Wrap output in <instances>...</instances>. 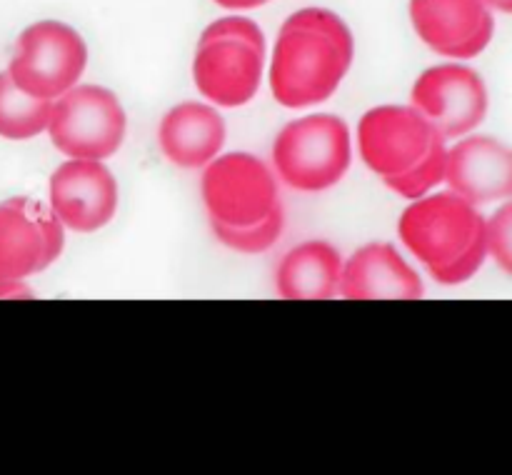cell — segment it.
<instances>
[{
	"label": "cell",
	"mask_w": 512,
	"mask_h": 475,
	"mask_svg": "<svg viewBox=\"0 0 512 475\" xmlns=\"http://www.w3.org/2000/svg\"><path fill=\"white\" fill-rule=\"evenodd\" d=\"M355 38L335 10H295L280 25L270 63V90L285 108L325 103L348 75Z\"/></svg>",
	"instance_id": "1"
},
{
	"label": "cell",
	"mask_w": 512,
	"mask_h": 475,
	"mask_svg": "<svg viewBox=\"0 0 512 475\" xmlns=\"http://www.w3.org/2000/svg\"><path fill=\"white\" fill-rule=\"evenodd\" d=\"M398 235L440 285L468 283L488 260V218L453 190L413 200Z\"/></svg>",
	"instance_id": "2"
},
{
	"label": "cell",
	"mask_w": 512,
	"mask_h": 475,
	"mask_svg": "<svg viewBox=\"0 0 512 475\" xmlns=\"http://www.w3.org/2000/svg\"><path fill=\"white\" fill-rule=\"evenodd\" d=\"M265 35L243 15L218 18L200 33L193 80L200 95L220 108H240L255 98L263 80Z\"/></svg>",
	"instance_id": "3"
},
{
	"label": "cell",
	"mask_w": 512,
	"mask_h": 475,
	"mask_svg": "<svg viewBox=\"0 0 512 475\" xmlns=\"http://www.w3.org/2000/svg\"><path fill=\"white\" fill-rule=\"evenodd\" d=\"M353 160V135L338 115L315 113L293 120L273 143V165L285 185L303 193L333 188Z\"/></svg>",
	"instance_id": "4"
},
{
	"label": "cell",
	"mask_w": 512,
	"mask_h": 475,
	"mask_svg": "<svg viewBox=\"0 0 512 475\" xmlns=\"http://www.w3.org/2000/svg\"><path fill=\"white\" fill-rule=\"evenodd\" d=\"M88 65L83 35L60 20H40L18 35L8 75L25 93L55 100L80 83Z\"/></svg>",
	"instance_id": "5"
},
{
	"label": "cell",
	"mask_w": 512,
	"mask_h": 475,
	"mask_svg": "<svg viewBox=\"0 0 512 475\" xmlns=\"http://www.w3.org/2000/svg\"><path fill=\"white\" fill-rule=\"evenodd\" d=\"M128 118L118 95L103 85H75L53 100L48 135L68 158L105 160L120 150Z\"/></svg>",
	"instance_id": "6"
},
{
	"label": "cell",
	"mask_w": 512,
	"mask_h": 475,
	"mask_svg": "<svg viewBox=\"0 0 512 475\" xmlns=\"http://www.w3.org/2000/svg\"><path fill=\"white\" fill-rule=\"evenodd\" d=\"M410 105L420 110L445 140H458L485 123L490 93L478 70L453 60L418 75L410 90Z\"/></svg>",
	"instance_id": "7"
},
{
	"label": "cell",
	"mask_w": 512,
	"mask_h": 475,
	"mask_svg": "<svg viewBox=\"0 0 512 475\" xmlns=\"http://www.w3.org/2000/svg\"><path fill=\"white\" fill-rule=\"evenodd\" d=\"M200 190L210 220L228 225H253L280 205L273 170L250 153H228L210 160Z\"/></svg>",
	"instance_id": "8"
},
{
	"label": "cell",
	"mask_w": 512,
	"mask_h": 475,
	"mask_svg": "<svg viewBox=\"0 0 512 475\" xmlns=\"http://www.w3.org/2000/svg\"><path fill=\"white\" fill-rule=\"evenodd\" d=\"M440 138L413 105H378L358 123L360 158L383 180L418 165Z\"/></svg>",
	"instance_id": "9"
},
{
	"label": "cell",
	"mask_w": 512,
	"mask_h": 475,
	"mask_svg": "<svg viewBox=\"0 0 512 475\" xmlns=\"http://www.w3.org/2000/svg\"><path fill=\"white\" fill-rule=\"evenodd\" d=\"M65 225L43 203L10 198L0 203V280H25L60 258Z\"/></svg>",
	"instance_id": "10"
},
{
	"label": "cell",
	"mask_w": 512,
	"mask_h": 475,
	"mask_svg": "<svg viewBox=\"0 0 512 475\" xmlns=\"http://www.w3.org/2000/svg\"><path fill=\"white\" fill-rule=\"evenodd\" d=\"M50 210L65 228L95 233L115 218L118 180L103 160L68 158L50 175Z\"/></svg>",
	"instance_id": "11"
},
{
	"label": "cell",
	"mask_w": 512,
	"mask_h": 475,
	"mask_svg": "<svg viewBox=\"0 0 512 475\" xmlns=\"http://www.w3.org/2000/svg\"><path fill=\"white\" fill-rule=\"evenodd\" d=\"M418 38L450 60H473L495 35V13L483 0H410Z\"/></svg>",
	"instance_id": "12"
},
{
	"label": "cell",
	"mask_w": 512,
	"mask_h": 475,
	"mask_svg": "<svg viewBox=\"0 0 512 475\" xmlns=\"http://www.w3.org/2000/svg\"><path fill=\"white\" fill-rule=\"evenodd\" d=\"M445 185L478 208L510 200L512 145L493 135H463L448 145Z\"/></svg>",
	"instance_id": "13"
},
{
	"label": "cell",
	"mask_w": 512,
	"mask_h": 475,
	"mask_svg": "<svg viewBox=\"0 0 512 475\" xmlns=\"http://www.w3.org/2000/svg\"><path fill=\"white\" fill-rule=\"evenodd\" d=\"M423 280L390 243L363 245L343 263L338 295L348 300H418Z\"/></svg>",
	"instance_id": "14"
},
{
	"label": "cell",
	"mask_w": 512,
	"mask_h": 475,
	"mask_svg": "<svg viewBox=\"0 0 512 475\" xmlns=\"http://www.w3.org/2000/svg\"><path fill=\"white\" fill-rule=\"evenodd\" d=\"M158 143L178 168H205L225 145V120L213 105L180 103L163 115Z\"/></svg>",
	"instance_id": "15"
},
{
	"label": "cell",
	"mask_w": 512,
	"mask_h": 475,
	"mask_svg": "<svg viewBox=\"0 0 512 475\" xmlns=\"http://www.w3.org/2000/svg\"><path fill=\"white\" fill-rule=\"evenodd\" d=\"M343 258L335 245L308 240L283 255L275 270V288L288 300H328L340 290Z\"/></svg>",
	"instance_id": "16"
},
{
	"label": "cell",
	"mask_w": 512,
	"mask_h": 475,
	"mask_svg": "<svg viewBox=\"0 0 512 475\" xmlns=\"http://www.w3.org/2000/svg\"><path fill=\"white\" fill-rule=\"evenodd\" d=\"M53 100L35 98L25 93L13 78L0 73V138L8 140H30L48 130Z\"/></svg>",
	"instance_id": "17"
},
{
	"label": "cell",
	"mask_w": 512,
	"mask_h": 475,
	"mask_svg": "<svg viewBox=\"0 0 512 475\" xmlns=\"http://www.w3.org/2000/svg\"><path fill=\"white\" fill-rule=\"evenodd\" d=\"M445 165H448V140L440 138L418 165H413V168L400 175L385 178V185L393 193H398L400 198L418 200L428 195L435 185L445 183Z\"/></svg>",
	"instance_id": "18"
},
{
	"label": "cell",
	"mask_w": 512,
	"mask_h": 475,
	"mask_svg": "<svg viewBox=\"0 0 512 475\" xmlns=\"http://www.w3.org/2000/svg\"><path fill=\"white\" fill-rule=\"evenodd\" d=\"M213 233L225 248L238 250V253H265L270 245L283 233V208H275L268 218L258 220L253 225H228L220 220H210Z\"/></svg>",
	"instance_id": "19"
},
{
	"label": "cell",
	"mask_w": 512,
	"mask_h": 475,
	"mask_svg": "<svg viewBox=\"0 0 512 475\" xmlns=\"http://www.w3.org/2000/svg\"><path fill=\"white\" fill-rule=\"evenodd\" d=\"M488 258L512 278V198L503 200L488 218Z\"/></svg>",
	"instance_id": "20"
},
{
	"label": "cell",
	"mask_w": 512,
	"mask_h": 475,
	"mask_svg": "<svg viewBox=\"0 0 512 475\" xmlns=\"http://www.w3.org/2000/svg\"><path fill=\"white\" fill-rule=\"evenodd\" d=\"M0 298H33V290L23 280H0Z\"/></svg>",
	"instance_id": "21"
},
{
	"label": "cell",
	"mask_w": 512,
	"mask_h": 475,
	"mask_svg": "<svg viewBox=\"0 0 512 475\" xmlns=\"http://www.w3.org/2000/svg\"><path fill=\"white\" fill-rule=\"evenodd\" d=\"M220 8H228V10H250V8H260L265 5L268 0H215Z\"/></svg>",
	"instance_id": "22"
},
{
	"label": "cell",
	"mask_w": 512,
	"mask_h": 475,
	"mask_svg": "<svg viewBox=\"0 0 512 475\" xmlns=\"http://www.w3.org/2000/svg\"><path fill=\"white\" fill-rule=\"evenodd\" d=\"M485 5H488L493 13H505V15H512V0H483Z\"/></svg>",
	"instance_id": "23"
}]
</instances>
